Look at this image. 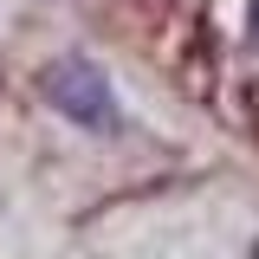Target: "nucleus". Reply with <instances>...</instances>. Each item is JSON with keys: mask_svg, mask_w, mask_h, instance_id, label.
Returning <instances> with one entry per match:
<instances>
[{"mask_svg": "<svg viewBox=\"0 0 259 259\" xmlns=\"http://www.w3.org/2000/svg\"><path fill=\"white\" fill-rule=\"evenodd\" d=\"M39 91H46V104H52L59 117H71V123H84V130H117V97H110V78H104L91 59H78V52L46 65Z\"/></svg>", "mask_w": 259, "mask_h": 259, "instance_id": "obj_1", "label": "nucleus"}, {"mask_svg": "<svg viewBox=\"0 0 259 259\" xmlns=\"http://www.w3.org/2000/svg\"><path fill=\"white\" fill-rule=\"evenodd\" d=\"M253 39H259V0H253Z\"/></svg>", "mask_w": 259, "mask_h": 259, "instance_id": "obj_2", "label": "nucleus"}]
</instances>
